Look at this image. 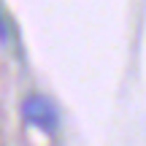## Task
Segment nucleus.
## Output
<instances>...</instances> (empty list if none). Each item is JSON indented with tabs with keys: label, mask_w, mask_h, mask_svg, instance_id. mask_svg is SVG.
Listing matches in <instances>:
<instances>
[{
	"label": "nucleus",
	"mask_w": 146,
	"mask_h": 146,
	"mask_svg": "<svg viewBox=\"0 0 146 146\" xmlns=\"http://www.w3.org/2000/svg\"><path fill=\"white\" fill-rule=\"evenodd\" d=\"M22 116H25L33 127L49 133V135L57 133V127H60L57 108H54L52 100H46L43 95H30V98H25V103H22Z\"/></svg>",
	"instance_id": "nucleus-1"
},
{
	"label": "nucleus",
	"mask_w": 146,
	"mask_h": 146,
	"mask_svg": "<svg viewBox=\"0 0 146 146\" xmlns=\"http://www.w3.org/2000/svg\"><path fill=\"white\" fill-rule=\"evenodd\" d=\"M11 41V33H8V25H5V16L0 11V43H8Z\"/></svg>",
	"instance_id": "nucleus-2"
}]
</instances>
